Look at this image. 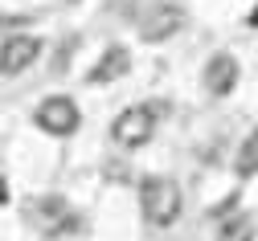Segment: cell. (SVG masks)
Here are the masks:
<instances>
[{
	"instance_id": "5",
	"label": "cell",
	"mask_w": 258,
	"mask_h": 241,
	"mask_svg": "<svg viewBox=\"0 0 258 241\" xmlns=\"http://www.w3.org/2000/svg\"><path fill=\"white\" fill-rule=\"evenodd\" d=\"M238 74H242V65H238L234 53H213V57L205 61V70H201V86H205L213 98H225V94H234Z\"/></svg>"
},
{
	"instance_id": "3",
	"label": "cell",
	"mask_w": 258,
	"mask_h": 241,
	"mask_svg": "<svg viewBox=\"0 0 258 241\" xmlns=\"http://www.w3.org/2000/svg\"><path fill=\"white\" fill-rule=\"evenodd\" d=\"M33 123H37L45 135H57V139H66V135L78 131L82 111H78V102H74L70 94H49L41 107L33 111Z\"/></svg>"
},
{
	"instance_id": "7",
	"label": "cell",
	"mask_w": 258,
	"mask_h": 241,
	"mask_svg": "<svg viewBox=\"0 0 258 241\" xmlns=\"http://www.w3.org/2000/svg\"><path fill=\"white\" fill-rule=\"evenodd\" d=\"M29 221H37L45 233H61L74 217H70V204L61 200V196H41L29 204Z\"/></svg>"
},
{
	"instance_id": "10",
	"label": "cell",
	"mask_w": 258,
	"mask_h": 241,
	"mask_svg": "<svg viewBox=\"0 0 258 241\" xmlns=\"http://www.w3.org/2000/svg\"><path fill=\"white\" fill-rule=\"evenodd\" d=\"M217 241H254V217H246V213H234L230 221H221V229H217Z\"/></svg>"
},
{
	"instance_id": "12",
	"label": "cell",
	"mask_w": 258,
	"mask_h": 241,
	"mask_svg": "<svg viewBox=\"0 0 258 241\" xmlns=\"http://www.w3.org/2000/svg\"><path fill=\"white\" fill-rule=\"evenodd\" d=\"M5 200H9V180L0 176V204H5Z\"/></svg>"
},
{
	"instance_id": "4",
	"label": "cell",
	"mask_w": 258,
	"mask_h": 241,
	"mask_svg": "<svg viewBox=\"0 0 258 241\" xmlns=\"http://www.w3.org/2000/svg\"><path fill=\"white\" fill-rule=\"evenodd\" d=\"M41 57V41L29 37V33H17V37H5V45H0V74L5 78H17L21 70H29Z\"/></svg>"
},
{
	"instance_id": "2",
	"label": "cell",
	"mask_w": 258,
	"mask_h": 241,
	"mask_svg": "<svg viewBox=\"0 0 258 241\" xmlns=\"http://www.w3.org/2000/svg\"><path fill=\"white\" fill-rule=\"evenodd\" d=\"M156 119H160L156 102H140V107H127V111L111 123V139H115L119 147H127V151H136V147H144L152 135H156Z\"/></svg>"
},
{
	"instance_id": "11",
	"label": "cell",
	"mask_w": 258,
	"mask_h": 241,
	"mask_svg": "<svg viewBox=\"0 0 258 241\" xmlns=\"http://www.w3.org/2000/svg\"><path fill=\"white\" fill-rule=\"evenodd\" d=\"M246 25H250V29H258V0H254V9L246 13Z\"/></svg>"
},
{
	"instance_id": "1",
	"label": "cell",
	"mask_w": 258,
	"mask_h": 241,
	"mask_svg": "<svg viewBox=\"0 0 258 241\" xmlns=\"http://www.w3.org/2000/svg\"><path fill=\"white\" fill-rule=\"evenodd\" d=\"M184 209V196H180V184L168 180V176H148L140 184V213L148 225L156 229H168Z\"/></svg>"
},
{
	"instance_id": "8",
	"label": "cell",
	"mask_w": 258,
	"mask_h": 241,
	"mask_svg": "<svg viewBox=\"0 0 258 241\" xmlns=\"http://www.w3.org/2000/svg\"><path fill=\"white\" fill-rule=\"evenodd\" d=\"M127 70H132V53H127L123 45H111L99 61L90 65V74H86V82L90 86H99V82H115V78H123Z\"/></svg>"
},
{
	"instance_id": "9",
	"label": "cell",
	"mask_w": 258,
	"mask_h": 241,
	"mask_svg": "<svg viewBox=\"0 0 258 241\" xmlns=\"http://www.w3.org/2000/svg\"><path fill=\"white\" fill-rule=\"evenodd\" d=\"M234 172H238L242 180L258 176V127L242 139V147H238V155H234Z\"/></svg>"
},
{
	"instance_id": "6",
	"label": "cell",
	"mask_w": 258,
	"mask_h": 241,
	"mask_svg": "<svg viewBox=\"0 0 258 241\" xmlns=\"http://www.w3.org/2000/svg\"><path fill=\"white\" fill-rule=\"evenodd\" d=\"M180 25H184V13H180L176 5H156V9L144 17V25H140V37L152 41V45H160V41H168Z\"/></svg>"
}]
</instances>
